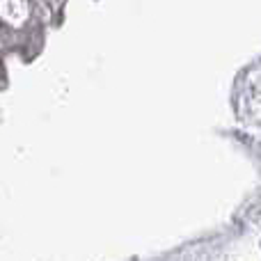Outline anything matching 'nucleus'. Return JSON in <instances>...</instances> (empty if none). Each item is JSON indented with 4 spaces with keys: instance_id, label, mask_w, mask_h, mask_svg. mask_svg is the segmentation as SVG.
Masks as SVG:
<instances>
[]
</instances>
